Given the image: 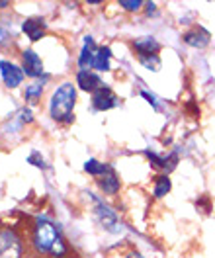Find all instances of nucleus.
<instances>
[{"mask_svg":"<svg viewBox=\"0 0 215 258\" xmlns=\"http://www.w3.org/2000/svg\"><path fill=\"white\" fill-rule=\"evenodd\" d=\"M119 106V98L108 88V86H102L100 90H96L92 94V108L96 112H106V110H112Z\"/></svg>","mask_w":215,"mask_h":258,"instance_id":"4","label":"nucleus"},{"mask_svg":"<svg viewBox=\"0 0 215 258\" xmlns=\"http://www.w3.org/2000/svg\"><path fill=\"white\" fill-rule=\"evenodd\" d=\"M84 170L88 172V174H92V176H104L108 170H110V166L108 164H104V162L96 161V159H88V161L84 162Z\"/></svg>","mask_w":215,"mask_h":258,"instance_id":"15","label":"nucleus"},{"mask_svg":"<svg viewBox=\"0 0 215 258\" xmlns=\"http://www.w3.org/2000/svg\"><path fill=\"white\" fill-rule=\"evenodd\" d=\"M22 32L26 33L32 41H37L43 37L45 33V22L41 18H28L24 24H22Z\"/></svg>","mask_w":215,"mask_h":258,"instance_id":"10","label":"nucleus"},{"mask_svg":"<svg viewBox=\"0 0 215 258\" xmlns=\"http://www.w3.org/2000/svg\"><path fill=\"white\" fill-rule=\"evenodd\" d=\"M24 244L16 233L8 227H0V258H22Z\"/></svg>","mask_w":215,"mask_h":258,"instance_id":"3","label":"nucleus"},{"mask_svg":"<svg viewBox=\"0 0 215 258\" xmlns=\"http://www.w3.org/2000/svg\"><path fill=\"white\" fill-rule=\"evenodd\" d=\"M4 37H6V32H4V30H2V26H0V43L4 41Z\"/></svg>","mask_w":215,"mask_h":258,"instance_id":"21","label":"nucleus"},{"mask_svg":"<svg viewBox=\"0 0 215 258\" xmlns=\"http://www.w3.org/2000/svg\"><path fill=\"white\" fill-rule=\"evenodd\" d=\"M22 69L28 77L39 79L43 73V61L33 49H26V51H22Z\"/></svg>","mask_w":215,"mask_h":258,"instance_id":"5","label":"nucleus"},{"mask_svg":"<svg viewBox=\"0 0 215 258\" xmlns=\"http://www.w3.org/2000/svg\"><path fill=\"white\" fill-rule=\"evenodd\" d=\"M110 57H112L110 47H96L94 59H92V67L96 71H110Z\"/></svg>","mask_w":215,"mask_h":258,"instance_id":"13","label":"nucleus"},{"mask_svg":"<svg viewBox=\"0 0 215 258\" xmlns=\"http://www.w3.org/2000/svg\"><path fill=\"white\" fill-rule=\"evenodd\" d=\"M77 104V88L73 82H63L51 96L49 113L55 121L61 123H70L75 119L73 108Z\"/></svg>","mask_w":215,"mask_h":258,"instance_id":"2","label":"nucleus"},{"mask_svg":"<svg viewBox=\"0 0 215 258\" xmlns=\"http://www.w3.org/2000/svg\"><path fill=\"white\" fill-rule=\"evenodd\" d=\"M45 79H47V77H45ZM45 79H43V81L39 79V81H35L33 84H30V86H26L24 98H26V100H37V98L41 96V92H43V86H45V82H47Z\"/></svg>","mask_w":215,"mask_h":258,"instance_id":"16","label":"nucleus"},{"mask_svg":"<svg viewBox=\"0 0 215 258\" xmlns=\"http://www.w3.org/2000/svg\"><path fill=\"white\" fill-rule=\"evenodd\" d=\"M92 200H94V204H96V213H98L100 223L106 227L108 231H119L121 225H119V221H117L116 213L110 210L106 204H102L96 196H92Z\"/></svg>","mask_w":215,"mask_h":258,"instance_id":"7","label":"nucleus"},{"mask_svg":"<svg viewBox=\"0 0 215 258\" xmlns=\"http://www.w3.org/2000/svg\"><path fill=\"white\" fill-rule=\"evenodd\" d=\"M139 63L147 69L157 71L161 67V59H159V55H139Z\"/></svg>","mask_w":215,"mask_h":258,"instance_id":"18","label":"nucleus"},{"mask_svg":"<svg viewBox=\"0 0 215 258\" xmlns=\"http://www.w3.org/2000/svg\"><path fill=\"white\" fill-rule=\"evenodd\" d=\"M100 188L104 190V194H116L119 190V178L112 168L100 178Z\"/></svg>","mask_w":215,"mask_h":258,"instance_id":"14","label":"nucleus"},{"mask_svg":"<svg viewBox=\"0 0 215 258\" xmlns=\"http://www.w3.org/2000/svg\"><path fill=\"white\" fill-rule=\"evenodd\" d=\"M77 82H79V86L83 88L84 92H92V94L102 88V81H100V77L96 75V73L88 71V69L79 71V75H77Z\"/></svg>","mask_w":215,"mask_h":258,"instance_id":"8","label":"nucleus"},{"mask_svg":"<svg viewBox=\"0 0 215 258\" xmlns=\"http://www.w3.org/2000/svg\"><path fill=\"white\" fill-rule=\"evenodd\" d=\"M133 49L137 51V55H159V41L151 35H145V37H139L133 41Z\"/></svg>","mask_w":215,"mask_h":258,"instance_id":"11","label":"nucleus"},{"mask_svg":"<svg viewBox=\"0 0 215 258\" xmlns=\"http://www.w3.org/2000/svg\"><path fill=\"white\" fill-rule=\"evenodd\" d=\"M30 242H32L33 250L39 256L45 258H66L70 252L59 227L45 217L33 219L32 231H30Z\"/></svg>","mask_w":215,"mask_h":258,"instance_id":"1","label":"nucleus"},{"mask_svg":"<svg viewBox=\"0 0 215 258\" xmlns=\"http://www.w3.org/2000/svg\"><path fill=\"white\" fill-rule=\"evenodd\" d=\"M168 192H170V178L166 176V174L157 176V180H155V196L157 198H163Z\"/></svg>","mask_w":215,"mask_h":258,"instance_id":"17","label":"nucleus"},{"mask_svg":"<svg viewBox=\"0 0 215 258\" xmlns=\"http://www.w3.org/2000/svg\"><path fill=\"white\" fill-rule=\"evenodd\" d=\"M0 73H2V81L8 88H18L24 81V71L10 61H0Z\"/></svg>","mask_w":215,"mask_h":258,"instance_id":"6","label":"nucleus"},{"mask_svg":"<svg viewBox=\"0 0 215 258\" xmlns=\"http://www.w3.org/2000/svg\"><path fill=\"white\" fill-rule=\"evenodd\" d=\"M119 6L125 8V10H129V12H137V10L143 6V2H141V0H121Z\"/></svg>","mask_w":215,"mask_h":258,"instance_id":"19","label":"nucleus"},{"mask_svg":"<svg viewBox=\"0 0 215 258\" xmlns=\"http://www.w3.org/2000/svg\"><path fill=\"white\" fill-rule=\"evenodd\" d=\"M141 96L145 98L147 102H151V106H153V108H157V98H155V94H151L149 90H141Z\"/></svg>","mask_w":215,"mask_h":258,"instance_id":"20","label":"nucleus"},{"mask_svg":"<svg viewBox=\"0 0 215 258\" xmlns=\"http://www.w3.org/2000/svg\"><path fill=\"white\" fill-rule=\"evenodd\" d=\"M94 39L92 37H84V47L81 49V55H79V67H81V71L84 69H88V67H92V59H94Z\"/></svg>","mask_w":215,"mask_h":258,"instance_id":"12","label":"nucleus"},{"mask_svg":"<svg viewBox=\"0 0 215 258\" xmlns=\"http://www.w3.org/2000/svg\"><path fill=\"white\" fill-rule=\"evenodd\" d=\"M6 6H8V2L6 0H0V8H6Z\"/></svg>","mask_w":215,"mask_h":258,"instance_id":"22","label":"nucleus"},{"mask_svg":"<svg viewBox=\"0 0 215 258\" xmlns=\"http://www.w3.org/2000/svg\"><path fill=\"white\" fill-rule=\"evenodd\" d=\"M184 41L188 43V45H192V47H207L209 45V41H211V35L207 30H203V28H194V30H190V32H186L184 35Z\"/></svg>","mask_w":215,"mask_h":258,"instance_id":"9","label":"nucleus"}]
</instances>
